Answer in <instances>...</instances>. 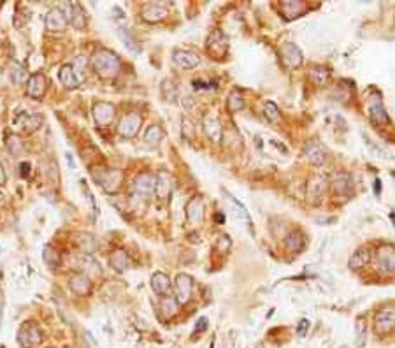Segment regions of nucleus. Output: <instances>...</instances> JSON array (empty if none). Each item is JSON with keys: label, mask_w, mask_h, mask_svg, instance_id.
<instances>
[{"label": "nucleus", "mask_w": 395, "mask_h": 348, "mask_svg": "<svg viewBox=\"0 0 395 348\" xmlns=\"http://www.w3.org/2000/svg\"><path fill=\"white\" fill-rule=\"evenodd\" d=\"M92 65H93L95 72L104 79L114 78L121 69V62H120V58H118V55H114L113 51H109V49H104V47H102V49H97L93 53Z\"/></svg>", "instance_id": "nucleus-1"}, {"label": "nucleus", "mask_w": 395, "mask_h": 348, "mask_svg": "<svg viewBox=\"0 0 395 348\" xmlns=\"http://www.w3.org/2000/svg\"><path fill=\"white\" fill-rule=\"evenodd\" d=\"M92 176L102 187V190L108 193L118 192L121 187V181H123V174H121V171H116V169H93Z\"/></svg>", "instance_id": "nucleus-2"}, {"label": "nucleus", "mask_w": 395, "mask_h": 348, "mask_svg": "<svg viewBox=\"0 0 395 348\" xmlns=\"http://www.w3.org/2000/svg\"><path fill=\"white\" fill-rule=\"evenodd\" d=\"M42 341V332L34 322H25L18 331V343L23 348H34Z\"/></svg>", "instance_id": "nucleus-3"}, {"label": "nucleus", "mask_w": 395, "mask_h": 348, "mask_svg": "<svg viewBox=\"0 0 395 348\" xmlns=\"http://www.w3.org/2000/svg\"><path fill=\"white\" fill-rule=\"evenodd\" d=\"M60 9L65 13L67 19H69V25H72L76 30H85L86 27V13L83 9L81 4L77 2H65L60 6Z\"/></svg>", "instance_id": "nucleus-4"}, {"label": "nucleus", "mask_w": 395, "mask_h": 348, "mask_svg": "<svg viewBox=\"0 0 395 348\" xmlns=\"http://www.w3.org/2000/svg\"><path fill=\"white\" fill-rule=\"evenodd\" d=\"M378 269L383 275H393L395 272V246L392 244H383L378 248L376 253Z\"/></svg>", "instance_id": "nucleus-5"}, {"label": "nucleus", "mask_w": 395, "mask_h": 348, "mask_svg": "<svg viewBox=\"0 0 395 348\" xmlns=\"http://www.w3.org/2000/svg\"><path fill=\"white\" fill-rule=\"evenodd\" d=\"M155 183H156V176L151 172H142L134 180L132 190L134 195L137 197H148L155 192Z\"/></svg>", "instance_id": "nucleus-6"}, {"label": "nucleus", "mask_w": 395, "mask_h": 348, "mask_svg": "<svg viewBox=\"0 0 395 348\" xmlns=\"http://www.w3.org/2000/svg\"><path fill=\"white\" fill-rule=\"evenodd\" d=\"M141 125H142V118L137 113L125 114V116L120 120V123H118V134H120L121 137H128L130 139V137L137 136Z\"/></svg>", "instance_id": "nucleus-7"}, {"label": "nucleus", "mask_w": 395, "mask_h": 348, "mask_svg": "<svg viewBox=\"0 0 395 348\" xmlns=\"http://www.w3.org/2000/svg\"><path fill=\"white\" fill-rule=\"evenodd\" d=\"M193 280L190 275H177L176 278V301L177 304H187L192 299Z\"/></svg>", "instance_id": "nucleus-8"}, {"label": "nucleus", "mask_w": 395, "mask_h": 348, "mask_svg": "<svg viewBox=\"0 0 395 348\" xmlns=\"http://www.w3.org/2000/svg\"><path fill=\"white\" fill-rule=\"evenodd\" d=\"M69 27V19L60 7H53L46 16V29L49 32H63Z\"/></svg>", "instance_id": "nucleus-9"}, {"label": "nucleus", "mask_w": 395, "mask_h": 348, "mask_svg": "<svg viewBox=\"0 0 395 348\" xmlns=\"http://www.w3.org/2000/svg\"><path fill=\"white\" fill-rule=\"evenodd\" d=\"M395 329V308H385L376 315V332L388 334Z\"/></svg>", "instance_id": "nucleus-10"}, {"label": "nucleus", "mask_w": 395, "mask_h": 348, "mask_svg": "<svg viewBox=\"0 0 395 348\" xmlns=\"http://www.w3.org/2000/svg\"><path fill=\"white\" fill-rule=\"evenodd\" d=\"M69 288L74 292L76 295H86L90 294V290H92V280H90L88 275H85V272H74V275H70L69 278Z\"/></svg>", "instance_id": "nucleus-11"}, {"label": "nucleus", "mask_w": 395, "mask_h": 348, "mask_svg": "<svg viewBox=\"0 0 395 348\" xmlns=\"http://www.w3.org/2000/svg\"><path fill=\"white\" fill-rule=\"evenodd\" d=\"M167 14H169V9H167V6H164V4H146V6L141 9L142 19L148 23L162 21V19H165Z\"/></svg>", "instance_id": "nucleus-12"}, {"label": "nucleus", "mask_w": 395, "mask_h": 348, "mask_svg": "<svg viewBox=\"0 0 395 348\" xmlns=\"http://www.w3.org/2000/svg\"><path fill=\"white\" fill-rule=\"evenodd\" d=\"M369 116L373 120V123L376 125H383V123H388L390 118L386 114L385 108H383V102H381V97L379 95H373L369 98Z\"/></svg>", "instance_id": "nucleus-13"}, {"label": "nucleus", "mask_w": 395, "mask_h": 348, "mask_svg": "<svg viewBox=\"0 0 395 348\" xmlns=\"http://www.w3.org/2000/svg\"><path fill=\"white\" fill-rule=\"evenodd\" d=\"M172 60L177 67L181 69H193V67L199 65V55L193 53L190 49H176L172 53Z\"/></svg>", "instance_id": "nucleus-14"}, {"label": "nucleus", "mask_w": 395, "mask_h": 348, "mask_svg": "<svg viewBox=\"0 0 395 348\" xmlns=\"http://www.w3.org/2000/svg\"><path fill=\"white\" fill-rule=\"evenodd\" d=\"M93 118L97 121V125H109L114 118V106L109 104V102H97L93 106Z\"/></svg>", "instance_id": "nucleus-15"}, {"label": "nucleus", "mask_w": 395, "mask_h": 348, "mask_svg": "<svg viewBox=\"0 0 395 348\" xmlns=\"http://www.w3.org/2000/svg\"><path fill=\"white\" fill-rule=\"evenodd\" d=\"M46 76L44 74H32L27 83V95L32 98H41L46 93Z\"/></svg>", "instance_id": "nucleus-16"}, {"label": "nucleus", "mask_w": 395, "mask_h": 348, "mask_svg": "<svg viewBox=\"0 0 395 348\" xmlns=\"http://www.w3.org/2000/svg\"><path fill=\"white\" fill-rule=\"evenodd\" d=\"M172 176L167 171H160L156 174V183H155V193L158 199L165 201L172 192Z\"/></svg>", "instance_id": "nucleus-17"}, {"label": "nucleus", "mask_w": 395, "mask_h": 348, "mask_svg": "<svg viewBox=\"0 0 395 348\" xmlns=\"http://www.w3.org/2000/svg\"><path fill=\"white\" fill-rule=\"evenodd\" d=\"M42 123V118L39 116V114H19L18 118L14 120V127H18V129H21L25 134H32L35 132V130L41 127Z\"/></svg>", "instance_id": "nucleus-18"}, {"label": "nucleus", "mask_w": 395, "mask_h": 348, "mask_svg": "<svg viewBox=\"0 0 395 348\" xmlns=\"http://www.w3.org/2000/svg\"><path fill=\"white\" fill-rule=\"evenodd\" d=\"M202 127H204V130H205V134H207V137L213 142H221V137H223V130H221L220 121L216 120L215 116H211V114H205L204 120H202Z\"/></svg>", "instance_id": "nucleus-19"}, {"label": "nucleus", "mask_w": 395, "mask_h": 348, "mask_svg": "<svg viewBox=\"0 0 395 348\" xmlns=\"http://www.w3.org/2000/svg\"><path fill=\"white\" fill-rule=\"evenodd\" d=\"M207 49L211 55H215V57H223V53L227 51V39H225V35L221 34L220 30L213 32L211 37H209L207 41Z\"/></svg>", "instance_id": "nucleus-20"}, {"label": "nucleus", "mask_w": 395, "mask_h": 348, "mask_svg": "<svg viewBox=\"0 0 395 348\" xmlns=\"http://www.w3.org/2000/svg\"><path fill=\"white\" fill-rule=\"evenodd\" d=\"M109 264H111V267H113L114 271H118V272L128 271L130 266H132V262H130V257L126 255L125 250H114L113 253H111Z\"/></svg>", "instance_id": "nucleus-21"}, {"label": "nucleus", "mask_w": 395, "mask_h": 348, "mask_svg": "<svg viewBox=\"0 0 395 348\" xmlns=\"http://www.w3.org/2000/svg\"><path fill=\"white\" fill-rule=\"evenodd\" d=\"M281 55H283V62L288 67H299L302 63V53L295 44H284L281 47Z\"/></svg>", "instance_id": "nucleus-22"}, {"label": "nucleus", "mask_w": 395, "mask_h": 348, "mask_svg": "<svg viewBox=\"0 0 395 348\" xmlns=\"http://www.w3.org/2000/svg\"><path fill=\"white\" fill-rule=\"evenodd\" d=\"M187 218L190 223H200L204 218V204L200 199H192L187 204Z\"/></svg>", "instance_id": "nucleus-23"}, {"label": "nucleus", "mask_w": 395, "mask_h": 348, "mask_svg": "<svg viewBox=\"0 0 395 348\" xmlns=\"http://www.w3.org/2000/svg\"><path fill=\"white\" fill-rule=\"evenodd\" d=\"M58 78H60L62 85L65 86V88H69V90H74V88H77V86L81 85V83L77 81V78H76V74H74L72 65H70V63H65V65L60 67Z\"/></svg>", "instance_id": "nucleus-24"}, {"label": "nucleus", "mask_w": 395, "mask_h": 348, "mask_svg": "<svg viewBox=\"0 0 395 348\" xmlns=\"http://www.w3.org/2000/svg\"><path fill=\"white\" fill-rule=\"evenodd\" d=\"M151 288L158 295H167L169 290H171V280L164 272H155L151 276Z\"/></svg>", "instance_id": "nucleus-25"}, {"label": "nucleus", "mask_w": 395, "mask_h": 348, "mask_svg": "<svg viewBox=\"0 0 395 348\" xmlns=\"http://www.w3.org/2000/svg\"><path fill=\"white\" fill-rule=\"evenodd\" d=\"M306 157L309 158L311 164L320 165V164H323V160H325V150H323V146L320 144V142L313 141L306 146Z\"/></svg>", "instance_id": "nucleus-26"}, {"label": "nucleus", "mask_w": 395, "mask_h": 348, "mask_svg": "<svg viewBox=\"0 0 395 348\" xmlns=\"http://www.w3.org/2000/svg\"><path fill=\"white\" fill-rule=\"evenodd\" d=\"M42 260H44V264L49 269L60 267V264H62L60 252L53 246H44V250H42Z\"/></svg>", "instance_id": "nucleus-27"}, {"label": "nucleus", "mask_w": 395, "mask_h": 348, "mask_svg": "<svg viewBox=\"0 0 395 348\" xmlns=\"http://www.w3.org/2000/svg\"><path fill=\"white\" fill-rule=\"evenodd\" d=\"M367 262H369V250H367V248H360V250H357L353 255H351L348 266H350V269H353V271H358V269H362Z\"/></svg>", "instance_id": "nucleus-28"}, {"label": "nucleus", "mask_w": 395, "mask_h": 348, "mask_svg": "<svg viewBox=\"0 0 395 348\" xmlns=\"http://www.w3.org/2000/svg\"><path fill=\"white\" fill-rule=\"evenodd\" d=\"M334 190L337 195H348L351 192V178L348 174H339L334 180Z\"/></svg>", "instance_id": "nucleus-29"}, {"label": "nucleus", "mask_w": 395, "mask_h": 348, "mask_svg": "<svg viewBox=\"0 0 395 348\" xmlns=\"http://www.w3.org/2000/svg\"><path fill=\"white\" fill-rule=\"evenodd\" d=\"M9 76L16 83V85H21V83L27 81V78H29V72H27V69L21 65V63L13 62L9 65Z\"/></svg>", "instance_id": "nucleus-30"}, {"label": "nucleus", "mask_w": 395, "mask_h": 348, "mask_svg": "<svg viewBox=\"0 0 395 348\" xmlns=\"http://www.w3.org/2000/svg\"><path fill=\"white\" fill-rule=\"evenodd\" d=\"M162 139H164V132H162L160 127L151 125L148 130H146V134H144V142H146V144L158 146L162 142Z\"/></svg>", "instance_id": "nucleus-31"}, {"label": "nucleus", "mask_w": 395, "mask_h": 348, "mask_svg": "<svg viewBox=\"0 0 395 348\" xmlns=\"http://www.w3.org/2000/svg\"><path fill=\"white\" fill-rule=\"evenodd\" d=\"M281 11L284 13L288 19L295 18L304 11V4L302 2H294V0H286V2L281 4Z\"/></svg>", "instance_id": "nucleus-32"}, {"label": "nucleus", "mask_w": 395, "mask_h": 348, "mask_svg": "<svg viewBox=\"0 0 395 348\" xmlns=\"http://www.w3.org/2000/svg\"><path fill=\"white\" fill-rule=\"evenodd\" d=\"M77 244L81 246V250L86 253V255H92V253L97 250V241L92 234H79L77 236Z\"/></svg>", "instance_id": "nucleus-33"}, {"label": "nucleus", "mask_w": 395, "mask_h": 348, "mask_svg": "<svg viewBox=\"0 0 395 348\" xmlns=\"http://www.w3.org/2000/svg\"><path fill=\"white\" fill-rule=\"evenodd\" d=\"M118 35H120V39L125 42V46L128 47V49L136 51V53H137V51H141L139 42H137V39L134 37L132 32H130L128 29H118Z\"/></svg>", "instance_id": "nucleus-34"}, {"label": "nucleus", "mask_w": 395, "mask_h": 348, "mask_svg": "<svg viewBox=\"0 0 395 348\" xmlns=\"http://www.w3.org/2000/svg\"><path fill=\"white\" fill-rule=\"evenodd\" d=\"M70 65H72V70H74V74H76L77 81H79V83L85 81V78H86V67H88V60H86L85 57H77L76 60L70 63Z\"/></svg>", "instance_id": "nucleus-35"}, {"label": "nucleus", "mask_w": 395, "mask_h": 348, "mask_svg": "<svg viewBox=\"0 0 395 348\" xmlns=\"http://www.w3.org/2000/svg\"><path fill=\"white\" fill-rule=\"evenodd\" d=\"M227 199H228V203H230L232 208H234V211H235V218L244 220L248 225H250V213H248V209L244 208V206L241 204V203H237V201L234 199V197L228 195V193H227Z\"/></svg>", "instance_id": "nucleus-36"}, {"label": "nucleus", "mask_w": 395, "mask_h": 348, "mask_svg": "<svg viewBox=\"0 0 395 348\" xmlns=\"http://www.w3.org/2000/svg\"><path fill=\"white\" fill-rule=\"evenodd\" d=\"M323 190H325V185H323V180H322V178H314V180L311 181L309 188H307V195H309V199L318 201L320 197H322Z\"/></svg>", "instance_id": "nucleus-37"}, {"label": "nucleus", "mask_w": 395, "mask_h": 348, "mask_svg": "<svg viewBox=\"0 0 395 348\" xmlns=\"http://www.w3.org/2000/svg\"><path fill=\"white\" fill-rule=\"evenodd\" d=\"M79 266L83 269L81 272H85V275H86V271H93V272H97V275H100V266L95 262L92 255H83L81 259H79Z\"/></svg>", "instance_id": "nucleus-38"}, {"label": "nucleus", "mask_w": 395, "mask_h": 348, "mask_svg": "<svg viewBox=\"0 0 395 348\" xmlns=\"http://www.w3.org/2000/svg\"><path fill=\"white\" fill-rule=\"evenodd\" d=\"M286 248L288 250H292V252H300L302 250V246H304V241H302V236L299 234V232H292L290 236L286 237Z\"/></svg>", "instance_id": "nucleus-39"}, {"label": "nucleus", "mask_w": 395, "mask_h": 348, "mask_svg": "<svg viewBox=\"0 0 395 348\" xmlns=\"http://www.w3.org/2000/svg\"><path fill=\"white\" fill-rule=\"evenodd\" d=\"M365 318L358 316L357 318V326H355V336H357V346L363 348V341H365Z\"/></svg>", "instance_id": "nucleus-40"}, {"label": "nucleus", "mask_w": 395, "mask_h": 348, "mask_svg": "<svg viewBox=\"0 0 395 348\" xmlns=\"http://www.w3.org/2000/svg\"><path fill=\"white\" fill-rule=\"evenodd\" d=\"M227 106H228V109H230L232 113H235V111L243 109V108H244V98H243V95L237 92V90H235V92H232L230 97H228V101H227Z\"/></svg>", "instance_id": "nucleus-41"}, {"label": "nucleus", "mask_w": 395, "mask_h": 348, "mask_svg": "<svg viewBox=\"0 0 395 348\" xmlns=\"http://www.w3.org/2000/svg\"><path fill=\"white\" fill-rule=\"evenodd\" d=\"M160 310L164 311L165 316H172L177 311V301L172 297H164L160 303Z\"/></svg>", "instance_id": "nucleus-42"}, {"label": "nucleus", "mask_w": 395, "mask_h": 348, "mask_svg": "<svg viewBox=\"0 0 395 348\" xmlns=\"http://www.w3.org/2000/svg\"><path fill=\"white\" fill-rule=\"evenodd\" d=\"M327 78H329V72L323 67H314L313 72H311V79H313L314 85L322 86L323 83H327Z\"/></svg>", "instance_id": "nucleus-43"}, {"label": "nucleus", "mask_w": 395, "mask_h": 348, "mask_svg": "<svg viewBox=\"0 0 395 348\" xmlns=\"http://www.w3.org/2000/svg\"><path fill=\"white\" fill-rule=\"evenodd\" d=\"M264 111H266V116L269 118V120H276L279 114V109L278 106L274 104V102L271 101H266V104H264Z\"/></svg>", "instance_id": "nucleus-44"}, {"label": "nucleus", "mask_w": 395, "mask_h": 348, "mask_svg": "<svg viewBox=\"0 0 395 348\" xmlns=\"http://www.w3.org/2000/svg\"><path fill=\"white\" fill-rule=\"evenodd\" d=\"M7 146H9V152L14 153V155H16V153L21 152V148H23L21 142H19V139H18L16 136H14V137H9V142H7Z\"/></svg>", "instance_id": "nucleus-45"}, {"label": "nucleus", "mask_w": 395, "mask_h": 348, "mask_svg": "<svg viewBox=\"0 0 395 348\" xmlns=\"http://www.w3.org/2000/svg\"><path fill=\"white\" fill-rule=\"evenodd\" d=\"M309 329V320H300L299 322V327H297V334L302 338V336H306V331Z\"/></svg>", "instance_id": "nucleus-46"}, {"label": "nucleus", "mask_w": 395, "mask_h": 348, "mask_svg": "<svg viewBox=\"0 0 395 348\" xmlns=\"http://www.w3.org/2000/svg\"><path fill=\"white\" fill-rule=\"evenodd\" d=\"M205 327H207V318H200L199 322H197V327H195V332H202L205 331Z\"/></svg>", "instance_id": "nucleus-47"}, {"label": "nucleus", "mask_w": 395, "mask_h": 348, "mask_svg": "<svg viewBox=\"0 0 395 348\" xmlns=\"http://www.w3.org/2000/svg\"><path fill=\"white\" fill-rule=\"evenodd\" d=\"M6 183V172H4V167H2V164H0V187Z\"/></svg>", "instance_id": "nucleus-48"}, {"label": "nucleus", "mask_w": 395, "mask_h": 348, "mask_svg": "<svg viewBox=\"0 0 395 348\" xmlns=\"http://www.w3.org/2000/svg\"><path fill=\"white\" fill-rule=\"evenodd\" d=\"M2 199H4V193H2V192H0V203H2Z\"/></svg>", "instance_id": "nucleus-49"}]
</instances>
